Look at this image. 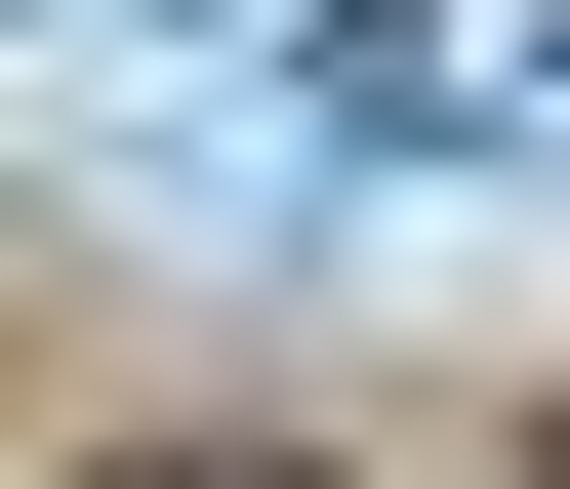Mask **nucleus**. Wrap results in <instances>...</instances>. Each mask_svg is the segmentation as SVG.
<instances>
[{
	"mask_svg": "<svg viewBox=\"0 0 570 489\" xmlns=\"http://www.w3.org/2000/svg\"><path fill=\"white\" fill-rule=\"evenodd\" d=\"M82 489H367V449H82Z\"/></svg>",
	"mask_w": 570,
	"mask_h": 489,
	"instance_id": "f257e3e1",
	"label": "nucleus"
}]
</instances>
